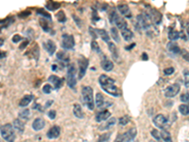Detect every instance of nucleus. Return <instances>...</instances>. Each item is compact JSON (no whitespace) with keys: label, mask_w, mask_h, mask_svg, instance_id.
I'll return each instance as SVG.
<instances>
[{"label":"nucleus","mask_w":189,"mask_h":142,"mask_svg":"<svg viewBox=\"0 0 189 142\" xmlns=\"http://www.w3.org/2000/svg\"><path fill=\"white\" fill-rule=\"evenodd\" d=\"M99 83H100L101 88L107 92L108 94L112 95L114 97H119L120 96V92L119 89L117 88V86L115 84V80L108 77L107 75H100L99 76Z\"/></svg>","instance_id":"1"},{"label":"nucleus","mask_w":189,"mask_h":142,"mask_svg":"<svg viewBox=\"0 0 189 142\" xmlns=\"http://www.w3.org/2000/svg\"><path fill=\"white\" fill-rule=\"evenodd\" d=\"M82 101L84 104L90 109V110H94L95 108V102H94V95H93V89L90 86H84L82 90Z\"/></svg>","instance_id":"2"},{"label":"nucleus","mask_w":189,"mask_h":142,"mask_svg":"<svg viewBox=\"0 0 189 142\" xmlns=\"http://www.w3.org/2000/svg\"><path fill=\"white\" fill-rule=\"evenodd\" d=\"M1 136L7 142H13L15 140V132L13 130V126L9 123L3 125L0 129Z\"/></svg>","instance_id":"3"},{"label":"nucleus","mask_w":189,"mask_h":142,"mask_svg":"<svg viewBox=\"0 0 189 142\" xmlns=\"http://www.w3.org/2000/svg\"><path fill=\"white\" fill-rule=\"evenodd\" d=\"M109 20L112 24H115L116 27L118 29H120L121 30H123L125 29H128V24L127 22L125 21V19L123 17H120L115 10H113L112 13H110V16H109Z\"/></svg>","instance_id":"4"},{"label":"nucleus","mask_w":189,"mask_h":142,"mask_svg":"<svg viewBox=\"0 0 189 142\" xmlns=\"http://www.w3.org/2000/svg\"><path fill=\"white\" fill-rule=\"evenodd\" d=\"M67 84L70 88L75 89L76 84H77V80H76V68L73 64H70L67 69Z\"/></svg>","instance_id":"5"},{"label":"nucleus","mask_w":189,"mask_h":142,"mask_svg":"<svg viewBox=\"0 0 189 142\" xmlns=\"http://www.w3.org/2000/svg\"><path fill=\"white\" fill-rule=\"evenodd\" d=\"M62 46L65 49H72L75 47L74 37L70 34H63L62 40Z\"/></svg>","instance_id":"6"},{"label":"nucleus","mask_w":189,"mask_h":142,"mask_svg":"<svg viewBox=\"0 0 189 142\" xmlns=\"http://www.w3.org/2000/svg\"><path fill=\"white\" fill-rule=\"evenodd\" d=\"M180 89H181V86L179 83H173V84L166 87L165 90H164V95L168 98H173L179 93Z\"/></svg>","instance_id":"7"},{"label":"nucleus","mask_w":189,"mask_h":142,"mask_svg":"<svg viewBox=\"0 0 189 142\" xmlns=\"http://www.w3.org/2000/svg\"><path fill=\"white\" fill-rule=\"evenodd\" d=\"M88 60L84 57H81L79 60V79L81 80L86 73V69L88 67Z\"/></svg>","instance_id":"8"},{"label":"nucleus","mask_w":189,"mask_h":142,"mask_svg":"<svg viewBox=\"0 0 189 142\" xmlns=\"http://www.w3.org/2000/svg\"><path fill=\"white\" fill-rule=\"evenodd\" d=\"M153 123L155 126H157L158 128H161L163 130L166 126V124H168V118H166V117H164V115L159 114L154 117Z\"/></svg>","instance_id":"9"},{"label":"nucleus","mask_w":189,"mask_h":142,"mask_svg":"<svg viewBox=\"0 0 189 142\" xmlns=\"http://www.w3.org/2000/svg\"><path fill=\"white\" fill-rule=\"evenodd\" d=\"M136 134H137L136 129L131 128L129 131H127L125 134H123V140L125 142H130V141H132L133 139H134V137L136 136Z\"/></svg>","instance_id":"10"},{"label":"nucleus","mask_w":189,"mask_h":142,"mask_svg":"<svg viewBox=\"0 0 189 142\" xmlns=\"http://www.w3.org/2000/svg\"><path fill=\"white\" fill-rule=\"evenodd\" d=\"M48 82L51 83L54 85L55 89H59V88H61L62 85L63 79H60L59 77H57V76L51 75V76H49V78H48Z\"/></svg>","instance_id":"11"},{"label":"nucleus","mask_w":189,"mask_h":142,"mask_svg":"<svg viewBox=\"0 0 189 142\" xmlns=\"http://www.w3.org/2000/svg\"><path fill=\"white\" fill-rule=\"evenodd\" d=\"M149 18L152 20L153 23H155L156 25H159L162 21V14L158 12L157 10H150V13L149 14Z\"/></svg>","instance_id":"12"},{"label":"nucleus","mask_w":189,"mask_h":142,"mask_svg":"<svg viewBox=\"0 0 189 142\" xmlns=\"http://www.w3.org/2000/svg\"><path fill=\"white\" fill-rule=\"evenodd\" d=\"M117 10H119V13L123 16H125L127 18H130L131 17V12H130V10L128 5L121 4V5H119L117 7Z\"/></svg>","instance_id":"13"},{"label":"nucleus","mask_w":189,"mask_h":142,"mask_svg":"<svg viewBox=\"0 0 189 142\" xmlns=\"http://www.w3.org/2000/svg\"><path fill=\"white\" fill-rule=\"evenodd\" d=\"M43 48L49 53V55H53L54 52L56 51V45L51 40H47L46 43H43Z\"/></svg>","instance_id":"14"},{"label":"nucleus","mask_w":189,"mask_h":142,"mask_svg":"<svg viewBox=\"0 0 189 142\" xmlns=\"http://www.w3.org/2000/svg\"><path fill=\"white\" fill-rule=\"evenodd\" d=\"M61 134V128L59 126H53L48 132H47V137L50 139L57 138Z\"/></svg>","instance_id":"15"},{"label":"nucleus","mask_w":189,"mask_h":142,"mask_svg":"<svg viewBox=\"0 0 189 142\" xmlns=\"http://www.w3.org/2000/svg\"><path fill=\"white\" fill-rule=\"evenodd\" d=\"M111 116V113L108 110H104L102 112H99L96 116V121L97 122H102L103 121H106L107 118H109Z\"/></svg>","instance_id":"16"},{"label":"nucleus","mask_w":189,"mask_h":142,"mask_svg":"<svg viewBox=\"0 0 189 142\" xmlns=\"http://www.w3.org/2000/svg\"><path fill=\"white\" fill-rule=\"evenodd\" d=\"M101 67L105 71H112L114 68V63H113V62L108 60L106 57H104V59L101 61Z\"/></svg>","instance_id":"17"},{"label":"nucleus","mask_w":189,"mask_h":142,"mask_svg":"<svg viewBox=\"0 0 189 142\" xmlns=\"http://www.w3.org/2000/svg\"><path fill=\"white\" fill-rule=\"evenodd\" d=\"M44 124L46 123H44L43 119L41 118V117H38V118L35 119L34 122L32 123V128H33V130H35V131H40L44 127Z\"/></svg>","instance_id":"18"},{"label":"nucleus","mask_w":189,"mask_h":142,"mask_svg":"<svg viewBox=\"0 0 189 142\" xmlns=\"http://www.w3.org/2000/svg\"><path fill=\"white\" fill-rule=\"evenodd\" d=\"M166 47H168V51L173 53V54H180L181 53V49H180L179 46H178L177 44L174 43V42H169Z\"/></svg>","instance_id":"19"},{"label":"nucleus","mask_w":189,"mask_h":142,"mask_svg":"<svg viewBox=\"0 0 189 142\" xmlns=\"http://www.w3.org/2000/svg\"><path fill=\"white\" fill-rule=\"evenodd\" d=\"M73 113L75 115V117H77V118H83L84 117V114L82 111V108L81 107L80 104H75L73 107Z\"/></svg>","instance_id":"20"},{"label":"nucleus","mask_w":189,"mask_h":142,"mask_svg":"<svg viewBox=\"0 0 189 142\" xmlns=\"http://www.w3.org/2000/svg\"><path fill=\"white\" fill-rule=\"evenodd\" d=\"M13 127L18 131L20 134H23L24 133V130H25V124L24 122H22L19 118L15 119L13 121Z\"/></svg>","instance_id":"21"},{"label":"nucleus","mask_w":189,"mask_h":142,"mask_svg":"<svg viewBox=\"0 0 189 142\" xmlns=\"http://www.w3.org/2000/svg\"><path fill=\"white\" fill-rule=\"evenodd\" d=\"M32 99H33V96H32V95H27V96H25L23 99L20 101L19 106H20V107H26V106H28V105L31 102Z\"/></svg>","instance_id":"22"},{"label":"nucleus","mask_w":189,"mask_h":142,"mask_svg":"<svg viewBox=\"0 0 189 142\" xmlns=\"http://www.w3.org/2000/svg\"><path fill=\"white\" fill-rule=\"evenodd\" d=\"M96 32L98 36H100L102 38V40L106 43H109L110 41V36L107 33V31L105 29H96Z\"/></svg>","instance_id":"23"},{"label":"nucleus","mask_w":189,"mask_h":142,"mask_svg":"<svg viewBox=\"0 0 189 142\" xmlns=\"http://www.w3.org/2000/svg\"><path fill=\"white\" fill-rule=\"evenodd\" d=\"M109 46V49H110V52L112 53V56L114 57L115 60H117L118 59V53H117V49H116V47L114 43H111L109 42L108 44Z\"/></svg>","instance_id":"24"},{"label":"nucleus","mask_w":189,"mask_h":142,"mask_svg":"<svg viewBox=\"0 0 189 142\" xmlns=\"http://www.w3.org/2000/svg\"><path fill=\"white\" fill-rule=\"evenodd\" d=\"M161 137L163 138V140L164 142H173L172 138H171V135L164 129H163L161 131Z\"/></svg>","instance_id":"25"},{"label":"nucleus","mask_w":189,"mask_h":142,"mask_svg":"<svg viewBox=\"0 0 189 142\" xmlns=\"http://www.w3.org/2000/svg\"><path fill=\"white\" fill-rule=\"evenodd\" d=\"M40 25H41V27L43 28V29L46 32H49L51 30V25L49 24V22L47 20L41 19L40 20Z\"/></svg>","instance_id":"26"},{"label":"nucleus","mask_w":189,"mask_h":142,"mask_svg":"<svg viewBox=\"0 0 189 142\" xmlns=\"http://www.w3.org/2000/svg\"><path fill=\"white\" fill-rule=\"evenodd\" d=\"M121 35H122V37H123L126 41H130L131 38H132V36H133L132 32H131L129 29H125L122 30V31H121Z\"/></svg>","instance_id":"27"},{"label":"nucleus","mask_w":189,"mask_h":142,"mask_svg":"<svg viewBox=\"0 0 189 142\" xmlns=\"http://www.w3.org/2000/svg\"><path fill=\"white\" fill-rule=\"evenodd\" d=\"M96 104L99 108H101L103 106V104H104V97L102 96V94L97 93L96 95Z\"/></svg>","instance_id":"28"},{"label":"nucleus","mask_w":189,"mask_h":142,"mask_svg":"<svg viewBox=\"0 0 189 142\" xmlns=\"http://www.w3.org/2000/svg\"><path fill=\"white\" fill-rule=\"evenodd\" d=\"M60 6H61L60 3L54 2V1H48V2L46 4V8H47L48 10H55L56 9L60 8Z\"/></svg>","instance_id":"29"},{"label":"nucleus","mask_w":189,"mask_h":142,"mask_svg":"<svg viewBox=\"0 0 189 142\" xmlns=\"http://www.w3.org/2000/svg\"><path fill=\"white\" fill-rule=\"evenodd\" d=\"M180 37V32L177 30H170L168 32V39L171 41H175Z\"/></svg>","instance_id":"30"},{"label":"nucleus","mask_w":189,"mask_h":142,"mask_svg":"<svg viewBox=\"0 0 189 142\" xmlns=\"http://www.w3.org/2000/svg\"><path fill=\"white\" fill-rule=\"evenodd\" d=\"M179 110H180V112H181V114L182 115H183V116H187V115H189V105H187V104H181L180 106H179Z\"/></svg>","instance_id":"31"},{"label":"nucleus","mask_w":189,"mask_h":142,"mask_svg":"<svg viewBox=\"0 0 189 142\" xmlns=\"http://www.w3.org/2000/svg\"><path fill=\"white\" fill-rule=\"evenodd\" d=\"M111 35H112V38H113L115 42H117V43L120 42L119 34H118V31H117V29H116V28H112V29H111Z\"/></svg>","instance_id":"32"},{"label":"nucleus","mask_w":189,"mask_h":142,"mask_svg":"<svg viewBox=\"0 0 189 142\" xmlns=\"http://www.w3.org/2000/svg\"><path fill=\"white\" fill-rule=\"evenodd\" d=\"M57 58L59 59V60H61V61H62V62H69V57H68V55L66 53H64V52H62V51H60V52H58L57 53Z\"/></svg>","instance_id":"33"},{"label":"nucleus","mask_w":189,"mask_h":142,"mask_svg":"<svg viewBox=\"0 0 189 142\" xmlns=\"http://www.w3.org/2000/svg\"><path fill=\"white\" fill-rule=\"evenodd\" d=\"M29 117H30V112L28 109H25V110L19 113V117L23 118V119H28Z\"/></svg>","instance_id":"34"},{"label":"nucleus","mask_w":189,"mask_h":142,"mask_svg":"<svg viewBox=\"0 0 189 142\" xmlns=\"http://www.w3.org/2000/svg\"><path fill=\"white\" fill-rule=\"evenodd\" d=\"M130 122V117L129 116H124V117H121L119 118V124L122 125V126H125L127 125L128 123Z\"/></svg>","instance_id":"35"},{"label":"nucleus","mask_w":189,"mask_h":142,"mask_svg":"<svg viewBox=\"0 0 189 142\" xmlns=\"http://www.w3.org/2000/svg\"><path fill=\"white\" fill-rule=\"evenodd\" d=\"M57 19L59 22H61V23H64V22L66 21V17H65V14L64 13L62 12V10H60V12L57 13Z\"/></svg>","instance_id":"36"},{"label":"nucleus","mask_w":189,"mask_h":142,"mask_svg":"<svg viewBox=\"0 0 189 142\" xmlns=\"http://www.w3.org/2000/svg\"><path fill=\"white\" fill-rule=\"evenodd\" d=\"M91 47H92V49L95 51V52H96V53H99L100 54L101 53V50H100V48H99V46H98V44L96 42V41H92V43H91Z\"/></svg>","instance_id":"37"},{"label":"nucleus","mask_w":189,"mask_h":142,"mask_svg":"<svg viewBox=\"0 0 189 142\" xmlns=\"http://www.w3.org/2000/svg\"><path fill=\"white\" fill-rule=\"evenodd\" d=\"M37 13L40 14V15H43V17H46L47 20H51V16H50V14L47 13L46 12V10H43V9H39V10H37Z\"/></svg>","instance_id":"38"},{"label":"nucleus","mask_w":189,"mask_h":142,"mask_svg":"<svg viewBox=\"0 0 189 142\" xmlns=\"http://www.w3.org/2000/svg\"><path fill=\"white\" fill-rule=\"evenodd\" d=\"M183 77H184V85L186 87H189V70L188 69L183 70Z\"/></svg>","instance_id":"39"},{"label":"nucleus","mask_w":189,"mask_h":142,"mask_svg":"<svg viewBox=\"0 0 189 142\" xmlns=\"http://www.w3.org/2000/svg\"><path fill=\"white\" fill-rule=\"evenodd\" d=\"M52 86L50 84H46V85H43V93H46V94H50L52 92Z\"/></svg>","instance_id":"40"},{"label":"nucleus","mask_w":189,"mask_h":142,"mask_svg":"<svg viewBox=\"0 0 189 142\" xmlns=\"http://www.w3.org/2000/svg\"><path fill=\"white\" fill-rule=\"evenodd\" d=\"M181 101L183 102H184V104L186 103H189V93H184L181 96Z\"/></svg>","instance_id":"41"},{"label":"nucleus","mask_w":189,"mask_h":142,"mask_svg":"<svg viewBox=\"0 0 189 142\" xmlns=\"http://www.w3.org/2000/svg\"><path fill=\"white\" fill-rule=\"evenodd\" d=\"M110 136H111V134H109V133L100 136H99V138H98V141H97V142H104V141H107V140L109 139Z\"/></svg>","instance_id":"42"},{"label":"nucleus","mask_w":189,"mask_h":142,"mask_svg":"<svg viewBox=\"0 0 189 142\" xmlns=\"http://www.w3.org/2000/svg\"><path fill=\"white\" fill-rule=\"evenodd\" d=\"M181 54H182L183 58L185 61L189 62V51H187V50H185V49H182V50H181Z\"/></svg>","instance_id":"43"},{"label":"nucleus","mask_w":189,"mask_h":142,"mask_svg":"<svg viewBox=\"0 0 189 142\" xmlns=\"http://www.w3.org/2000/svg\"><path fill=\"white\" fill-rule=\"evenodd\" d=\"M73 19L75 20V22H76V24H77V26L79 27V28H81L82 27V21H81V19H80L79 17H77V15H73Z\"/></svg>","instance_id":"44"},{"label":"nucleus","mask_w":189,"mask_h":142,"mask_svg":"<svg viewBox=\"0 0 189 142\" xmlns=\"http://www.w3.org/2000/svg\"><path fill=\"white\" fill-rule=\"evenodd\" d=\"M115 121H116V119L115 118V117H112L110 119V121L107 122V124L105 125V127H104V129H108L109 127H111V126H113L115 123Z\"/></svg>","instance_id":"45"},{"label":"nucleus","mask_w":189,"mask_h":142,"mask_svg":"<svg viewBox=\"0 0 189 142\" xmlns=\"http://www.w3.org/2000/svg\"><path fill=\"white\" fill-rule=\"evenodd\" d=\"M151 135H152L155 138H156L157 140H160V139H161V136L159 135L157 130H152V131H151Z\"/></svg>","instance_id":"46"},{"label":"nucleus","mask_w":189,"mask_h":142,"mask_svg":"<svg viewBox=\"0 0 189 142\" xmlns=\"http://www.w3.org/2000/svg\"><path fill=\"white\" fill-rule=\"evenodd\" d=\"M173 72H174V68L173 67H168V68H165L164 70V73L165 75H171V74H173Z\"/></svg>","instance_id":"47"},{"label":"nucleus","mask_w":189,"mask_h":142,"mask_svg":"<svg viewBox=\"0 0 189 142\" xmlns=\"http://www.w3.org/2000/svg\"><path fill=\"white\" fill-rule=\"evenodd\" d=\"M22 39H23V38H22L19 34H15V35L13 37V43H18V42L22 41Z\"/></svg>","instance_id":"48"},{"label":"nucleus","mask_w":189,"mask_h":142,"mask_svg":"<svg viewBox=\"0 0 189 142\" xmlns=\"http://www.w3.org/2000/svg\"><path fill=\"white\" fill-rule=\"evenodd\" d=\"M48 117L51 118V119H54L55 117H56V111L55 110H51L48 112Z\"/></svg>","instance_id":"49"},{"label":"nucleus","mask_w":189,"mask_h":142,"mask_svg":"<svg viewBox=\"0 0 189 142\" xmlns=\"http://www.w3.org/2000/svg\"><path fill=\"white\" fill-rule=\"evenodd\" d=\"M89 30H90V33H91V35L93 36V38H94V39H96V37H97L96 32H94L95 30H94L92 28H89Z\"/></svg>","instance_id":"50"},{"label":"nucleus","mask_w":189,"mask_h":142,"mask_svg":"<svg viewBox=\"0 0 189 142\" xmlns=\"http://www.w3.org/2000/svg\"><path fill=\"white\" fill-rule=\"evenodd\" d=\"M115 142H124V140H123V135H118V136L115 138Z\"/></svg>","instance_id":"51"},{"label":"nucleus","mask_w":189,"mask_h":142,"mask_svg":"<svg viewBox=\"0 0 189 142\" xmlns=\"http://www.w3.org/2000/svg\"><path fill=\"white\" fill-rule=\"evenodd\" d=\"M30 14V12H24V13H22L19 14L20 17H28V15Z\"/></svg>","instance_id":"52"},{"label":"nucleus","mask_w":189,"mask_h":142,"mask_svg":"<svg viewBox=\"0 0 189 142\" xmlns=\"http://www.w3.org/2000/svg\"><path fill=\"white\" fill-rule=\"evenodd\" d=\"M28 41H25V42H24V44H22V45L20 46V48H21V49H23V48H24L28 45Z\"/></svg>","instance_id":"53"},{"label":"nucleus","mask_w":189,"mask_h":142,"mask_svg":"<svg viewBox=\"0 0 189 142\" xmlns=\"http://www.w3.org/2000/svg\"><path fill=\"white\" fill-rule=\"evenodd\" d=\"M6 57V52H0V59Z\"/></svg>","instance_id":"54"},{"label":"nucleus","mask_w":189,"mask_h":142,"mask_svg":"<svg viewBox=\"0 0 189 142\" xmlns=\"http://www.w3.org/2000/svg\"><path fill=\"white\" fill-rule=\"evenodd\" d=\"M143 59H144V60H148V59H149V57L147 56L146 53H143Z\"/></svg>","instance_id":"55"},{"label":"nucleus","mask_w":189,"mask_h":142,"mask_svg":"<svg viewBox=\"0 0 189 142\" xmlns=\"http://www.w3.org/2000/svg\"><path fill=\"white\" fill-rule=\"evenodd\" d=\"M52 68H53V70H54V71H55V70H57V69H56V68H57V67H56V65H55V64H54V65H52Z\"/></svg>","instance_id":"56"},{"label":"nucleus","mask_w":189,"mask_h":142,"mask_svg":"<svg viewBox=\"0 0 189 142\" xmlns=\"http://www.w3.org/2000/svg\"><path fill=\"white\" fill-rule=\"evenodd\" d=\"M186 31H187V34H188V37H189V27H187V29H186Z\"/></svg>","instance_id":"57"},{"label":"nucleus","mask_w":189,"mask_h":142,"mask_svg":"<svg viewBox=\"0 0 189 142\" xmlns=\"http://www.w3.org/2000/svg\"><path fill=\"white\" fill-rule=\"evenodd\" d=\"M149 142H155V141H153V140H150Z\"/></svg>","instance_id":"58"},{"label":"nucleus","mask_w":189,"mask_h":142,"mask_svg":"<svg viewBox=\"0 0 189 142\" xmlns=\"http://www.w3.org/2000/svg\"><path fill=\"white\" fill-rule=\"evenodd\" d=\"M0 142H1V141H0Z\"/></svg>","instance_id":"59"}]
</instances>
